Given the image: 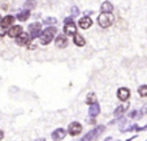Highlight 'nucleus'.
I'll return each instance as SVG.
<instances>
[{
    "instance_id": "f257e3e1",
    "label": "nucleus",
    "mask_w": 147,
    "mask_h": 141,
    "mask_svg": "<svg viewBox=\"0 0 147 141\" xmlns=\"http://www.w3.org/2000/svg\"><path fill=\"white\" fill-rule=\"evenodd\" d=\"M57 33V28L56 26H48L45 30H42V34L39 37V42L42 46H47L52 42V39H55V35Z\"/></svg>"
},
{
    "instance_id": "f03ea898",
    "label": "nucleus",
    "mask_w": 147,
    "mask_h": 141,
    "mask_svg": "<svg viewBox=\"0 0 147 141\" xmlns=\"http://www.w3.org/2000/svg\"><path fill=\"white\" fill-rule=\"evenodd\" d=\"M115 22V16L112 13H100L98 16V24L100 28L107 29Z\"/></svg>"
},
{
    "instance_id": "7ed1b4c3",
    "label": "nucleus",
    "mask_w": 147,
    "mask_h": 141,
    "mask_svg": "<svg viewBox=\"0 0 147 141\" xmlns=\"http://www.w3.org/2000/svg\"><path fill=\"white\" fill-rule=\"evenodd\" d=\"M104 129H106L104 125H96L94 129L89 131L86 135L83 136V137L81 138V141H94V140H96V138L104 132Z\"/></svg>"
},
{
    "instance_id": "20e7f679",
    "label": "nucleus",
    "mask_w": 147,
    "mask_h": 141,
    "mask_svg": "<svg viewBox=\"0 0 147 141\" xmlns=\"http://www.w3.org/2000/svg\"><path fill=\"white\" fill-rule=\"evenodd\" d=\"M77 33V25L73 21V17H67L64 20V34L67 37H73Z\"/></svg>"
},
{
    "instance_id": "39448f33",
    "label": "nucleus",
    "mask_w": 147,
    "mask_h": 141,
    "mask_svg": "<svg viewBox=\"0 0 147 141\" xmlns=\"http://www.w3.org/2000/svg\"><path fill=\"white\" fill-rule=\"evenodd\" d=\"M28 29H29V34H30L31 41H34V39L38 38V37H40V34H42V24L40 22H31Z\"/></svg>"
},
{
    "instance_id": "423d86ee",
    "label": "nucleus",
    "mask_w": 147,
    "mask_h": 141,
    "mask_svg": "<svg viewBox=\"0 0 147 141\" xmlns=\"http://www.w3.org/2000/svg\"><path fill=\"white\" fill-rule=\"evenodd\" d=\"M82 132V124L80 122H72L68 125V133L70 136H78Z\"/></svg>"
},
{
    "instance_id": "0eeeda50",
    "label": "nucleus",
    "mask_w": 147,
    "mask_h": 141,
    "mask_svg": "<svg viewBox=\"0 0 147 141\" xmlns=\"http://www.w3.org/2000/svg\"><path fill=\"white\" fill-rule=\"evenodd\" d=\"M55 46H56V48H60V50L65 48L68 46V37L63 33L57 34V37L55 38Z\"/></svg>"
},
{
    "instance_id": "6e6552de",
    "label": "nucleus",
    "mask_w": 147,
    "mask_h": 141,
    "mask_svg": "<svg viewBox=\"0 0 147 141\" xmlns=\"http://www.w3.org/2000/svg\"><path fill=\"white\" fill-rule=\"evenodd\" d=\"M117 98H119L121 102H126V101L130 98V89L125 88V86L120 88L119 90H117Z\"/></svg>"
},
{
    "instance_id": "1a4fd4ad",
    "label": "nucleus",
    "mask_w": 147,
    "mask_h": 141,
    "mask_svg": "<svg viewBox=\"0 0 147 141\" xmlns=\"http://www.w3.org/2000/svg\"><path fill=\"white\" fill-rule=\"evenodd\" d=\"M14 20H16V17H13L12 14H8V16L3 17V20L0 22V28L4 29V30H8L11 26H13Z\"/></svg>"
},
{
    "instance_id": "9d476101",
    "label": "nucleus",
    "mask_w": 147,
    "mask_h": 141,
    "mask_svg": "<svg viewBox=\"0 0 147 141\" xmlns=\"http://www.w3.org/2000/svg\"><path fill=\"white\" fill-rule=\"evenodd\" d=\"M30 42H31L30 34H29V33H25V31H22V33H21V34H20V35L16 38V43L18 44V46H26V44H29Z\"/></svg>"
},
{
    "instance_id": "9b49d317",
    "label": "nucleus",
    "mask_w": 147,
    "mask_h": 141,
    "mask_svg": "<svg viewBox=\"0 0 147 141\" xmlns=\"http://www.w3.org/2000/svg\"><path fill=\"white\" fill-rule=\"evenodd\" d=\"M65 136H67V131H65L64 128H56V129L52 131V133H51V138H52L53 141L64 140Z\"/></svg>"
},
{
    "instance_id": "f8f14e48",
    "label": "nucleus",
    "mask_w": 147,
    "mask_h": 141,
    "mask_svg": "<svg viewBox=\"0 0 147 141\" xmlns=\"http://www.w3.org/2000/svg\"><path fill=\"white\" fill-rule=\"evenodd\" d=\"M129 106H130V103L126 101V102H124L122 105H120V106H117L116 108H115V111H113V115L116 116V118H119V116H122L126 111L129 110Z\"/></svg>"
},
{
    "instance_id": "ddd939ff",
    "label": "nucleus",
    "mask_w": 147,
    "mask_h": 141,
    "mask_svg": "<svg viewBox=\"0 0 147 141\" xmlns=\"http://www.w3.org/2000/svg\"><path fill=\"white\" fill-rule=\"evenodd\" d=\"M91 25H92V20H91V17H89V16H83L82 18L78 20V26H80L81 29H83V30L90 29Z\"/></svg>"
},
{
    "instance_id": "4468645a",
    "label": "nucleus",
    "mask_w": 147,
    "mask_h": 141,
    "mask_svg": "<svg viewBox=\"0 0 147 141\" xmlns=\"http://www.w3.org/2000/svg\"><path fill=\"white\" fill-rule=\"evenodd\" d=\"M22 26L20 25H13L11 26V28L8 29V31H7V34H8V37H11V38H17V37L20 35V34L22 33Z\"/></svg>"
},
{
    "instance_id": "2eb2a0df",
    "label": "nucleus",
    "mask_w": 147,
    "mask_h": 141,
    "mask_svg": "<svg viewBox=\"0 0 147 141\" xmlns=\"http://www.w3.org/2000/svg\"><path fill=\"white\" fill-rule=\"evenodd\" d=\"M99 114H100V105H99V103L95 102L94 105H90V107H89V116H91V118H96Z\"/></svg>"
},
{
    "instance_id": "dca6fc26",
    "label": "nucleus",
    "mask_w": 147,
    "mask_h": 141,
    "mask_svg": "<svg viewBox=\"0 0 147 141\" xmlns=\"http://www.w3.org/2000/svg\"><path fill=\"white\" fill-rule=\"evenodd\" d=\"M73 43H74L76 46H78V47H83L85 44H86V39L83 38L82 34L76 33L74 35H73Z\"/></svg>"
},
{
    "instance_id": "f3484780",
    "label": "nucleus",
    "mask_w": 147,
    "mask_h": 141,
    "mask_svg": "<svg viewBox=\"0 0 147 141\" xmlns=\"http://www.w3.org/2000/svg\"><path fill=\"white\" fill-rule=\"evenodd\" d=\"M112 11H113L112 3H109V1L102 3V5H100V12H102V13H112Z\"/></svg>"
},
{
    "instance_id": "a211bd4d",
    "label": "nucleus",
    "mask_w": 147,
    "mask_h": 141,
    "mask_svg": "<svg viewBox=\"0 0 147 141\" xmlns=\"http://www.w3.org/2000/svg\"><path fill=\"white\" fill-rule=\"evenodd\" d=\"M29 17H30V11H28V9H22L21 12H18V13H17L16 18L18 20V21L24 22V21H26Z\"/></svg>"
},
{
    "instance_id": "6ab92c4d",
    "label": "nucleus",
    "mask_w": 147,
    "mask_h": 141,
    "mask_svg": "<svg viewBox=\"0 0 147 141\" xmlns=\"http://www.w3.org/2000/svg\"><path fill=\"white\" fill-rule=\"evenodd\" d=\"M95 102H96V94L94 91H89L86 95V103L90 106V105H94Z\"/></svg>"
},
{
    "instance_id": "aec40b11",
    "label": "nucleus",
    "mask_w": 147,
    "mask_h": 141,
    "mask_svg": "<svg viewBox=\"0 0 147 141\" xmlns=\"http://www.w3.org/2000/svg\"><path fill=\"white\" fill-rule=\"evenodd\" d=\"M128 116L130 118V119L138 120V119H141L142 116H143V114H142V111H139V110H133V111H130V112H129Z\"/></svg>"
},
{
    "instance_id": "412c9836",
    "label": "nucleus",
    "mask_w": 147,
    "mask_h": 141,
    "mask_svg": "<svg viewBox=\"0 0 147 141\" xmlns=\"http://www.w3.org/2000/svg\"><path fill=\"white\" fill-rule=\"evenodd\" d=\"M36 8V1L35 0H26L24 3V9H28V11H31V9Z\"/></svg>"
},
{
    "instance_id": "4be33fe9",
    "label": "nucleus",
    "mask_w": 147,
    "mask_h": 141,
    "mask_svg": "<svg viewBox=\"0 0 147 141\" xmlns=\"http://www.w3.org/2000/svg\"><path fill=\"white\" fill-rule=\"evenodd\" d=\"M43 24H46V25H48V26H56L57 18H55V17H47V18L43 20Z\"/></svg>"
},
{
    "instance_id": "5701e85b",
    "label": "nucleus",
    "mask_w": 147,
    "mask_h": 141,
    "mask_svg": "<svg viewBox=\"0 0 147 141\" xmlns=\"http://www.w3.org/2000/svg\"><path fill=\"white\" fill-rule=\"evenodd\" d=\"M138 95L141 98H147V85H141L138 88Z\"/></svg>"
},
{
    "instance_id": "b1692460",
    "label": "nucleus",
    "mask_w": 147,
    "mask_h": 141,
    "mask_svg": "<svg viewBox=\"0 0 147 141\" xmlns=\"http://www.w3.org/2000/svg\"><path fill=\"white\" fill-rule=\"evenodd\" d=\"M70 12H72V16L73 17H77L78 14H80V9H78V7H72V9H70Z\"/></svg>"
},
{
    "instance_id": "393cba45",
    "label": "nucleus",
    "mask_w": 147,
    "mask_h": 141,
    "mask_svg": "<svg viewBox=\"0 0 147 141\" xmlns=\"http://www.w3.org/2000/svg\"><path fill=\"white\" fill-rule=\"evenodd\" d=\"M87 123H89V124H95V118H91V116H89Z\"/></svg>"
},
{
    "instance_id": "a878e982",
    "label": "nucleus",
    "mask_w": 147,
    "mask_h": 141,
    "mask_svg": "<svg viewBox=\"0 0 147 141\" xmlns=\"http://www.w3.org/2000/svg\"><path fill=\"white\" fill-rule=\"evenodd\" d=\"M147 129V124L143 125V127H138L137 128V132H141V131H146Z\"/></svg>"
},
{
    "instance_id": "bb28decb",
    "label": "nucleus",
    "mask_w": 147,
    "mask_h": 141,
    "mask_svg": "<svg viewBox=\"0 0 147 141\" xmlns=\"http://www.w3.org/2000/svg\"><path fill=\"white\" fill-rule=\"evenodd\" d=\"M34 141H46V138L45 137H38V138H35Z\"/></svg>"
},
{
    "instance_id": "cd10ccee",
    "label": "nucleus",
    "mask_w": 147,
    "mask_h": 141,
    "mask_svg": "<svg viewBox=\"0 0 147 141\" xmlns=\"http://www.w3.org/2000/svg\"><path fill=\"white\" fill-rule=\"evenodd\" d=\"M3 138H4V132L0 129V140H3Z\"/></svg>"
},
{
    "instance_id": "c85d7f7f",
    "label": "nucleus",
    "mask_w": 147,
    "mask_h": 141,
    "mask_svg": "<svg viewBox=\"0 0 147 141\" xmlns=\"http://www.w3.org/2000/svg\"><path fill=\"white\" fill-rule=\"evenodd\" d=\"M144 114H147V106H144Z\"/></svg>"
},
{
    "instance_id": "c756f323",
    "label": "nucleus",
    "mask_w": 147,
    "mask_h": 141,
    "mask_svg": "<svg viewBox=\"0 0 147 141\" xmlns=\"http://www.w3.org/2000/svg\"><path fill=\"white\" fill-rule=\"evenodd\" d=\"M104 141H111V137H107V138H106V140H104Z\"/></svg>"
},
{
    "instance_id": "7c9ffc66",
    "label": "nucleus",
    "mask_w": 147,
    "mask_h": 141,
    "mask_svg": "<svg viewBox=\"0 0 147 141\" xmlns=\"http://www.w3.org/2000/svg\"><path fill=\"white\" fill-rule=\"evenodd\" d=\"M1 20H3V17H1V16H0V22H1Z\"/></svg>"
},
{
    "instance_id": "2f4dec72",
    "label": "nucleus",
    "mask_w": 147,
    "mask_h": 141,
    "mask_svg": "<svg viewBox=\"0 0 147 141\" xmlns=\"http://www.w3.org/2000/svg\"><path fill=\"white\" fill-rule=\"evenodd\" d=\"M116 141H120V140H116Z\"/></svg>"
},
{
    "instance_id": "473e14b6",
    "label": "nucleus",
    "mask_w": 147,
    "mask_h": 141,
    "mask_svg": "<svg viewBox=\"0 0 147 141\" xmlns=\"http://www.w3.org/2000/svg\"><path fill=\"white\" fill-rule=\"evenodd\" d=\"M146 141H147V140H146Z\"/></svg>"
}]
</instances>
